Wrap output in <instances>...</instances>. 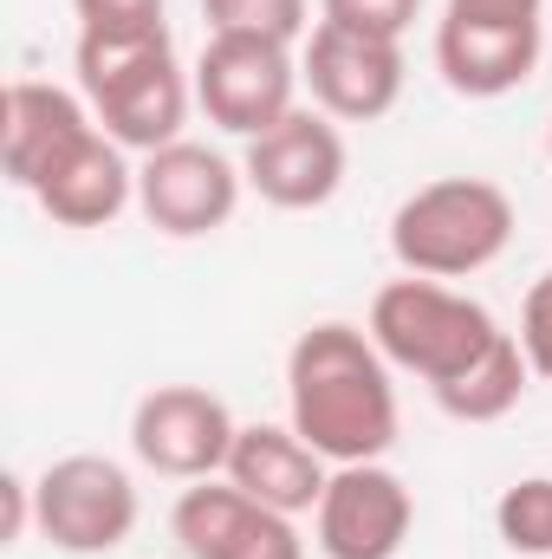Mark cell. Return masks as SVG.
<instances>
[{"label":"cell","instance_id":"1","mask_svg":"<svg viewBox=\"0 0 552 559\" xmlns=\"http://www.w3.org/2000/svg\"><path fill=\"white\" fill-rule=\"evenodd\" d=\"M286 423L332 462H384L397 442L391 358L364 325L319 319L286 352Z\"/></svg>","mask_w":552,"mask_h":559},{"label":"cell","instance_id":"2","mask_svg":"<svg viewBox=\"0 0 552 559\" xmlns=\"http://www.w3.org/2000/svg\"><path fill=\"white\" fill-rule=\"evenodd\" d=\"M364 332L377 338V352L391 358V371H410L429 391L468 378L507 338L501 319L481 299L455 293L448 280H422V274L384 280L377 299H371V325Z\"/></svg>","mask_w":552,"mask_h":559},{"label":"cell","instance_id":"3","mask_svg":"<svg viewBox=\"0 0 552 559\" xmlns=\"http://www.w3.org/2000/svg\"><path fill=\"white\" fill-rule=\"evenodd\" d=\"M79 92L92 105V118L105 124V138L124 150H163L182 138L189 105H195V72L176 66L169 33L156 39H85L79 33Z\"/></svg>","mask_w":552,"mask_h":559},{"label":"cell","instance_id":"4","mask_svg":"<svg viewBox=\"0 0 552 559\" xmlns=\"http://www.w3.org/2000/svg\"><path fill=\"white\" fill-rule=\"evenodd\" d=\"M514 241V202L488 176H435L391 215V254L404 274L468 280L494 267Z\"/></svg>","mask_w":552,"mask_h":559},{"label":"cell","instance_id":"5","mask_svg":"<svg viewBox=\"0 0 552 559\" xmlns=\"http://www.w3.org/2000/svg\"><path fill=\"white\" fill-rule=\"evenodd\" d=\"M33 508L39 534L59 554L98 559L118 554L137 534V481L111 455H59L33 475Z\"/></svg>","mask_w":552,"mask_h":559},{"label":"cell","instance_id":"6","mask_svg":"<svg viewBox=\"0 0 552 559\" xmlns=\"http://www.w3.org/2000/svg\"><path fill=\"white\" fill-rule=\"evenodd\" d=\"M299 85L312 92V111H325L332 124H377L404 98V39L319 20L299 52Z\"/></svg>","mask_w":552,"mask_h":559},{"label":"cell","instance_id":"7","mask_svg":"<svg viewBox=\"0 0 552 559\" xmlns=\"http://www.w3.org/2000/svg\"><path fill=\"white\" fill-rule=\"evenodd\" d=\"M299 92V59L292 46L274 39H235V33H208L202 59H195V105L208 111L215 131L228 138H261L274 131Z\"/></svg>","mask_w":552,"mask_h":559},{"label":"cell","instance_id":"8","mask_svg":"<svg viewBox=\"0 0 552 559\" xmlns=\"http://www.w3.org/2000/svg\"><path fill=\"white\" fill-rule=\"evenodd\" d=\"M241 189H248L241 163H228L221 150L189 138L163 143L137 163V209L169 241H202V235L228 228L241 209Z\"/></svg>","mask_w":552,"mask_h":559},{"label":"cell","instance_id":"9","mask_svg":"<svg viewBox=\"0 0 552 559\" xmlns=\"http://www.w3.org/2000/svg\"><path fill=\"white\" fill-rule=\"evenodd\" d=\"M235 436H241L235 411L215 391H202V384H156L131 411V449H137V462L156 468V475H169V481H208V475H221Z\"/></svg>","mask_w":552,"mask_h":559},{"label":"cell","instance_id":"10","mask_svg":"<svg viewBox=\"0 0 552 559\" xmlns=\"http://www.w3.org/2000/svg\"><path fill=\"white\" fill-rule=\"evenodd\" d=\"M416 527L410 481L384 462H345L332 468L319 508H312V534L325 559H397Z\"/></svg>","mask_w":552,"mask_h":559},{"label":"cell","instance_id":"11","mask_svg":"<svg viewBox=\"0 0 552 559\" xmlns=\"http://www.w3.org/2000/svg\"><path fill=\"white\" fill-rule=\"evenodd\" d=\"M345 163H351L345 138H338V124L325 111H286L274 131L248 138L241 176L267 209L305 215V209H325L345 189Z\"/></svg>","mask_w":552,"mask_h":559},{"label":"cell","instance_id":"12","mask_svg":"<svg viewBox=\"0 0 552 559\" xmlns=\"http://www.w3.org/2000/svg\"><path fill=\"white\" fill-rule=\"evenodd\" d=\"M176 540L189 559H305V540L292 527V514H279L267 501L241 495L228 475L215 481H189L176 495V514H169Z\"/></svg>","mask_w":552,"mask_h":559},{"label":"cell","instance_id":"13","mask_svg":"<svg viewBox=\"0 0 552 559\" xmlns=\"http://www.w3.org/2000/svg\"><path fill=\"white\" fill-rule=\"evenodd\" d=\"M98 131L85 92H65V85H46V79H13L7 98H0V163H7V182L13 189H39V176L72 156L79 143Z\"/></svg>","mask_w":552,"mask_h":559},{"label":"cell","instance_id":"14","mask_svg":"<svg viewBox=\"0 0 552 559\" xmlns=\"http://www.w3.org/2000/svg\"><path fill=\"white\" fill-rule=\"evenodd\" d=\"M547 26H488V20H435V72L461 98H507L540 72Z\"/></svg>","mask_w":552,"mask_h":559},{"label":"cell","instance_id":"15","mask_svg":"<svg viewBox=\"0 0 552 559\" xmlns=\"http://www.w3.org/2000/svg\"><path fill=\"white\" fill-rule=\"evenodd\" d=\"M33 202H39V215L59 222V228H111V222L137 202L131 150L118 138H105V124H98L72 156H59V163L39 176Z\"/></svg>","mask_w":552,"mask_h":559},{"label":"cell","instance_id":"16","mask_svg":"<svg viewBox=\"0 0 552 559\" xmlns=\"http://www.w3.org/2000/svg\"><path fill=\"white\" fill-rule=\"evenodd\" d=\"M241 495L267 501L279 514H312L325 481H332V462L292 429V423H241L235 449H228V468H221Z\"/></svg>","mask_w":552,"mask_h":559},{"label":"cell","instance_id":"17","mask_svg":"<svg viewBox=\"0 0 552 559\" xmlns=\"http://www.w3.org/2000/svg\"><path fill=\"white\" fill-rule=\"evenodd\" d=\"M527 378H533V365H527L520 338L507 332L468 378H455V384H442V391H429V397L442 404V417H455V423H501L520 397H527Z\"/></svg>","mask_w":552,"mask_h":559},{"label":"cell","instance_id":"18","mask_svg":"<svg viewBox=\"0 0 552 559\" xmlns=\"http://www.w3.org/2000/svg\"><path fill=\"white\" fill-rule=\"evenodd\" d=\"M494 534L520 559H552V475H527L494 501Z\"/></svg>","mask_w":552,"mask_h":559},{"label":"cell","instance_id":"19","mask_svg":"<svg viewBox=\"0 0 552 559\" xmlns=\"http://www.w3.org/2000/svg\"><path fill=\"white\" fill-rule=\"evenodd\" d=\"M208 33H235V39H274V46H299L305 26V0H202Z\"/></svg>","mask_w":552,"mask_h":559},{"label":"cell","instance_id":"20","mask_svg":"<svg viewBox=\"0 0 552 559\" xmlns=\"http://www.w3.org/2000/svg\"><path fill=\"white\" fill-rule=\"evenodd\" d=\"M85 39H156L169 33L163 0H72Z\"/></svg>","mask_w":552,"mask_h":559},{"label":"cell","instance_id":"21","mask_svg":"<svg viewBox=\"0 0 552 559\" xmlns=\"http://www.w3.org/2000/svg\"><path fill=\"white\" fill-rule=\"evenodd\" d=\"M422 13V0H319V20L332 26H358V33H377V39H404Z\"/></svg>","mask_w":552,"mask_h":559},{"label":"cell","instance_id":"22","mask_svg":"<svg viewBox=\"0 0 552 559\" xmlns=\"http://www.w3.org/2000/svg\"><path fill=\"white\" fill-rule=\"evenodd\" d=\"M514 338H520L533 378L552 384V267L527 286V299H520V332H514Z\"/></svg>","mask_w":552,"mask_h":559},{"label":"cell","instance_id":"23","mask_svg":"<svg viewBox=\"0 0 552 559\" xmlns=\"http://www.w3.org/2000/svg\"><path fill=\"white\" fill-rule=\"evenodd\" d=\"M448 20H488V26H547V0H448Z\"/></svg>","mask_w":552,"mask_h":559},{"label":"cell","instance_id":"24","mask_svg":"<svg viewBox=\"0 0 552 559\" xmlns=\"http://www.w3.org/2000/svg\"><path fill=\"white\" fill-rule=\"evenodd\" d=\"M0 508H7V521H0V540H7V547H20V540H26V527H39L33 481H26V475H7V481H0Z\"/></svg>","mask_w":552,"mask_h":559},{"label":"cell","instance_id":"25","mask_svg":"<svg viewBox=\"0 0 552 559\" xmlns=\"http://www.w3.org/2000/svg\"><path fill=\"white\" fill-rule=\"evenodd\" d=\"M547 156H552V124H547Z\"/></svg>","mask_w":552,"mask_h":559}]
</instances>
